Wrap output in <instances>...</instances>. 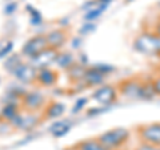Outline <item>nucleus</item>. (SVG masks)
<instances>
[{
	"label": "nucleus",
	"instance_id": "1",
	"mask_svg": "<svg viewBox=\"0 0 160 150\" xmlns=\"http://www.w3.org/2000/svg\"><path fill=\"white\" fill-rule=\"evenodd\" d=\"M133 48L139 53H143L146 56L160 57V37L155 33L152 29L140 32L133 39Z\"/></svg>",
	"mask_w": 160,
	"mask_h": 150
},
{
	"label": "nucleus",
	"instance_id": "2",
	"mask_svg": "<svg viewBox=\"0 0 160 150\" xmlns=\"http://www.w3.org/2000/svg\"><path fill=\"white\" fill-rule=\"evenodd\" d=\"M96 138L108 150H122L131 138V132L127 128H113L99 134Z\"/></svg>",
	"mask_w": 160,
	"mask_h": 150
},
{
	"label": "nucleus",
	"instance_id": "3",
	"mask_svg": "<svg viewBox=\"0 0 160 150\" xmlns=\"http://www.w3.org/2000/svg\"><path fill=\"white\" fill-rule=\"evenodd\" d=\"M48 98L39 91H27L20 100V106L23 110L31 113H42L48 104Z\"/></svg>",
	"mask_w": 160,
	"mask_h": 150
},
{
	"label": "nucleus",
	"instance_id": "4",
	"mask_svg": "<svg viewBox=\"0 0 160 150\" xmlns=\"http://www.w3.org/2000/svg\"><path fill=\"white\" fill-rule=\"evenodd\" d=\"M142 85H143V78L132 76V77L122 80L119 84H116V87L119 91V96H122L127 100H140Z\"/></svg>",
	"mask_w": 160,
	"mask_h": 150
},
{
	"label": "nucleus",
	"instance_id": "5",
	"mask_svg": "<svg viewBox=\"0 0 160 150\" xmlns=\"http://www.w3.org/2000/svg\"><path fill=\"white\" fill-rule=\"evenodd\" d=\"M42 120H43L42 113H31V112L22 110L9 122V125L12 126V129H19V130H23V132H31L33 129H36V126L40 124Z\"/></svg>",
	"mask_w": 160,
	"mask_h": 150
},
{
	"label": "nucleus",
	"instance_id": "6",
	"mask_svg": "<svg viewBox=\"0 0 160 150\" xmlns=\"http://www.w3.org/2000/svg\"><path fill=\"white\" fill-rule=\"evenodd\" d=\"M46 48H48L46 33H39V35H35V36L29 37L23 44L22 49H20V54L23 56V59L31 60L40 52H43Z\"/></svg>",
	"mask_w": 160,
	"mask_h": 150
},
{
	"label": "nucleus",
	"instance_id": "7",
	"mask_svg": "<svg viewBox=\"0 0 160 150\" xmlns=\"http://www.w3.org/2000/svg\"><path fill=\"white\" fill-rule=\"evenodd\" d=\"M119 91L115 84H103L98 87L92 93V100L102 106H109L118 101Z\"/></svg>",
	"mask_w": 160,
	"mask_h": 150
},
{
	"label": "nucleus",
	"instance_id": "8",
	"mask_svg": "<svg viewBox=\"0 0 160 150\" xmlns=\"http://www.w3.org/2000/svg\"><path fill=\"white\" fill-rule=\"evenodd\" d=\"M136 136L140 142L160 148V122L142 124L136 128Z\"/></svg>",
	"mask_w": 160,
	"mask_h": 150
},
{
	"label": "nucleus",
	"instance_id": "9",
	"mask_svg": "<svg viewBox=\"0 0 160 150\" xmlns=\"http://www.w3.org/2000/svg\"><path fill=\"white\" fill-rule=\"evenodd\" d=\"M16 81L23 85H36L38 69L29 61H23L16 67V69L11 73Z\"/></svg>",
	"mask_w": 160,
	"mask_h": 150
},
{
	"label": "nucleus",
	"instance_id": "10",
	"mask_svg": "<svg viewBox=\"0 0 160 150\" xmlns=\"http://www.w3.org/2000/svg\"><path fill=\"white\" fill-rule=\"evenodd\" d=\"M46 37H47V43H48L49 48L55 49V51H62L63 47L66 45L67 41H68L69 33H68L67 28L59 27V28L51 29L49 32H47Z\"/></svg>",
	"mask_w": 160,
	"mask_h": 150
},
{
	"label": "nucleus",
	"instance_id": "11",
	"mask_svg": "<svg viewBox=\"0 0 160 150\" xmlns=\"http://www.w3.org/2000/svg\"><path fill=\"white\" fill-rule=\"evenodd\" d=\"M58 53H59V51H55V49L48 47L44 49L43 52L36 54L33 59L28 60V61L31 63L38 71L39 69H43V68H52L55 65V61H56Z\"/></svg>",
	"mask_w": 160,
	"mask_h": 150
},
{
	"label": "nucleus",
	"instance_id": "12",
	"mask_svg": "<svg viewBox=\"0 0 160 150\" xmlns=\"http://www.w3.org/2000/svg\"><path fill=\"white\" fill-rule=\"evenodd\" d=\"M59 82V72L52 68H43L38 71L36 85L42 88H53Z\"/></svg>",
	"mask_w": 160,
	"mask_h": 150
},
{
	"label": "nucleus",
	"instance_id": "13",
	"mask_svg": "<svg viewBox=\"0 0 160 150\" xmlns=\"http://www.w3.org/2000/svg\"><path fill=\"white\" fill-rule=\"evenodd\" d=\"M108 76L104 74L103 72H100L99 69L92 65V67H88L87 72H86V76H84V80H83V85L84 88H91V87H100L106 82V78Z\"/></svg>",
	"mask_w": 160,
	"mask_h": 150
},
{
	"label": "nucleus",
	"instance_id": "14",
	"mask_svg": "<svg viewBox=\"0 0 160 150\" xmlns=\"http://www.w3.org/2000/svg\"><path fill=\"white\" fill-rule=\"evenodd\" d=\"M66 113V105L59 101H49L42 112L44 120H59Z\"/></svg>",
	"mask_w": 160,
	"mask_h": 150
},
{
	"label": "nucleus",
	"instance_id": "15",
	"mask_svg": "<svg viewBox=\"0 0 160 150\" xmlns=\"http://www.w3.org/2000/svg\"><path fill=\"white\" fill-rule=\"evenodd\" d=\"M76 63H78L76 56H75L72 52H69V51H59L56 61H55V65H56V68L60 69V71L67 72L68 69L72 68Z\"/></svg>",
	"mask_w": 160,
	"mask_h": 150
},
{
	"label": "nucleus",
	"instance_id": "16",
	"mask_svg": "<svg viewBox=\"0 0 160 150\" xmlns=\"http://www.w3.org/2000/svg\"><path fill=\"white\" fill-rule=\"evenodd\" d=\"M87 69H88V67H86V64L76 63L72 68H69L66 72L68 81L71 84H73V85L83 84V80H84V76H86Z\"/></svg>",
	"mask_w": 160,
	"mask_h": 150
},
{
	"label": "nucleus",
	"instance_id": "17",
	"mask_svg": "<svg viewBox=\"0 0 160 150\" xmlns=\"http://www.w3.org/2000/svg\"><path fill=\"white\" fill-rule=\"evenodd\" d=\"M22 110L23 109H22V106H20V104H4L3 106L0 108L2 120L9 124Z\"/></svg>",
	"mask_w": 160,
	"mask_h": 150
},
{
	"label": "nucleus",
	"instance_id": "18",
	"mask_svg": "<svg viewBox=\"0 0 160 150\" xmlns=\"http://www.w3.org/2000/svg\"><path fill=\"white\" fill-rule=\"evenodd\" d=\"M71 128H72L71 122L59 120V121H56L49 128V133H51L53 137H63V136H66L67 133L71 132Z\"/></svg>",
	"mask_w": 160,
	"mask_h": 150
},
{
	"label": "nucleus",
	"instance_id": "19",
	"mask_svg": "<svg viewBox=\"0 0 160 150\" xmlns=\"http://www.w3.org/2000/svg\"><path fill=\"white\" fill-rule=\"evenodd\" d=\"M75 148H76V150H108L99 142L96 137L83 139V141L75 143Z\"/></svg>",
	"mask_w": 160,
	"mask_h": 150
},
{
	"label": "nucleus",
	"instance_id": "20",
	"mask_svg": "<svg viewBox=\"0 0 160 150\" xmlns=\"http://www.w3.org/2000/svg\"><path fill=\"white\" fill-rule=\"evenodd\" d=\"M23 56L20 53H13V54H9V56L4 60V69H6L7 72L12 73L15 69H16V67L19 65L20 63H23Z\"/></svg>",
	"mask_w": 160,
	"mask_h": 150
},
{
	"label": "nucleus",
	"instance_id": "21",
	"mask_svg": "<svg viewBox=\"0 0 160 150\" xmlns=\"http://www.w3.org/2000/svg\"><path fill=\"white\" fill-rule=\"evenodd\" d=\"M153 98H156V93H155L153 88H152L151 78L143 80V85H142V96H140V100L151 101V100H153Z\"/></svg>",
	"mask_w": 160,
	"mask_h": 150
},
{
	"label": "nucleus",
	"instance_id": "22",
	"mask_svg": "<svg viewBox=\"0 0 160 150\" xmlns=\"http://www.w3.org/2000/svg\"><path fill=\"white\" fill-rule=\"evenodd\" d=\"M107 6H103V4H98L95 8H91L88 9V11H86V15H84V20L86 21H95L96 19H99L100 16L103 15V12L106 11Z\"/></svg>",
	"mask_w": 160,
	"mask_h": 150
},
{
	"label": "nucleus",
	"instance_id": "23",
	"mask_svg": "<svg viewBox=\"0 0 160 150\" xmlns=\"http://www.w3.org/2000/svg\"><path fill=\"white\" fill-rule=\"evenodd\" d=\"M95 29H96V26H95V23H92V21H87V23H84L83 26L79 28V33L82 35V36H87V35L92 33Z\"/></svg>",
	"mask_w": 160,
	"mask_h": 150
},
{
	"label": "nucleus",
	"instance_id": "24",
	"mask_svg": "<svg viewBox=\"0 0 160 150\" xmlns=\"http://www.w3.org/2000/svg\"><path fill=\"white\" fill-rule=\"evenodd\" d=\"M13 49V43L12 41H6L2 45V49H0V59H4V57H8L9 54H11Z\"/></svg>",
	"mask_w": 160,
	"mask_h": 150
},
{
	"label": "nucleus",
	"instance_id": "25",
	"mask_svg": "<svg viewBox=\"0 0 160 150\" xmlns=\"http://www.w3.org/2000/svg\"><path fill=\"white\" fill-rule=\"evenodd\" d=\"M29 15H31V24L32 26H40V24H42L43 17H42V15H40L39 11L32 9V11L29 12Z\"/></svg>",
	"mask_w": 160,
	"mask_h": 150
},
{
	"label": "nucleus",
	"instance_id": "26",
	"mask_svg": "<svg viewBox=\"0 0 160 150\" xmlns=\"http://www.w3.org/2000/svg\"><path fill=\"white\" fill-rule=\"evenodd\" d=\"M87 102H88V100L87 98H84V97H80L76 102H75V105H73V109H72V112L73 113H78V112H80V110H83L84 108H86V105H87Z\"/></svg>",
	"mask_w": 160,
	"mask_h": 150
},
{
	"label": "nucleus",
	"instance_id": "27",
	"mask_svg": "<svg viewBox=\"0 0 160 150\" xmlns=\"http://www.w3.org/2000/svg\"><path fill=\"white\" fill-rule=\"evenodd\" d=\"M95 67H96L100 72H103L104 74H107V76L115 71V68L112 65H109V64H95Z\"/></svg>",
	"mask_w": 160,
	"mask_h": 150
},
{
	"label": "nucleus",
	"instance_id": "28",
	"mask_svg": "<svg viewBox=\"0 0 160 150\" xmlns=\"http://www.w3.org/2000/svg\"><path fill=\"white\" fill-rule=\"evenodd\" d=\"M151 82H152V88L156 96H160V74H156L155 77L151 78Z\"/></svg>",
	"mask_w": 160,
	"mask_h": 150
},
{
	"label": "nucleus",
	"instance_id": "29",
	"mask_svg": "<svg viewBox=\"0 0 160 150\" xmlns=\"http://www.w3.org/2000/svg\"><path fill=\"white\" fill-rule=\"evenodd\" d=\"M135 150H159L158 146H153V145H149L146 142H140Z\"/></svg>",
	"mask_w": 160,
	"mask_h": 150
},
{
	"label": "nucleus",
	"instance_id": "30",
	"mask_svg": "<svg viewBox=\"0 0 160 150\" xmlns=\"http://www.w3.org/2000/svg\"><path fill=\"white\" fill-rule=\"evenodd\" d=\"M16 8H18L16 3H9L6 6V8H4V12H6L7 15H12L15 11H16Z\"/></svg>",
	"mask_w": 160,
	"mask_h": 150
},
{
	"label": "nucleus",
	"instance_id": "31",
	"mask_svg": "<svg viewBox=\"0 0 160 150\" xmlns=\"http://www.w3.org/2000/svg\"><path fill=\"white\" fill-rule=\"evenodd\" d=\"M152 31L158 35V36L160 37V17L155 21V24H153V27H152Z\"/></svg>",
	"mask_w": 160,
	"mask_h": 150
},
{
	"label": "nucleus",
	"instance_id": "32",
	"mask_svg": "<svg viewBox=\"0 0 160 150\" xmlns=\"http://www.w3.org/2000/svg\"><path fill=\"white\" fill-rule=\"evenodd\" d=\"M63 150H76V148H75V145H73V146H69V148H66V149H63Z\"/></svg>",
	"mask_w": 160,
	"mask_h": 150
},
{
	"label": "nucleus",
	"instance_id": "33",
	"mask_svg": "<svg viewBox=\"0 0 160 150\" xmlns=\"http://www.w3.org/2000/svg\"><path fill=\"white\" fill-rule=\"evenodd\" d=\"M156 71H158V74H160V64H159V67H158Z\"/></svg>",
	"mask_w": 160,
	"mask_h": 150
},
{
	"label": "nucleus",
	"instance_id": "34",
	"mask_svg": "<svg viewBox=\"0 0 160 150\" xmlns=\"http://www.w3.org/2000/svg\"><path fill=\"white\" fill-rule=\"evenodd\" d=\"M159 150H160V148H159Z\"/></svg>",
	"mask_w": 160,
	"mask_h": 150
},
{
	"label": "nucleus",
	"instance_id": "35",
	"mask_svg": "<svg viewBox=\"0 0 160 150\" xmlns=\"http://www.w3.org/2000/svg\"><path fill=\"white\" fill-rule=\"evenodd\" d=\"M128 2H129V0H128Z\"/></svg>",
	"mask_w": 160,
	"mask_h": 150
}]
</instances>
